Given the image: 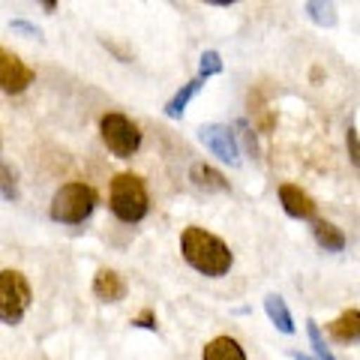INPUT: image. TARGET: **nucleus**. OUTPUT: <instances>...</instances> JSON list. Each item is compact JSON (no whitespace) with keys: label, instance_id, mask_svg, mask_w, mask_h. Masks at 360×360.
<instances>
[{"label":"nucleus","instance_id":"nucleus-1","mask_svg":"<svg viewBox=\"0 0 360 360\" xmlns=\"http://www.w3.org/2000/svg\"><path fill=\"white\" fill-rule=\"evenodd\" d=\"M180 252H184L189 267L205 276H213V279L225 276L234 264L229 243L219 240L217 234H210L207 229H201V225L184 229V234H180Z\"/></svg>","mask_w":360,"mask_h":360},{"label":"nucleus","instance_id":"nucleus-2","mask_svg":"<svg viewBox=\"0 0 360 360\" xmlns=\"http://www.w3.org/2000/svg\"><path fill=\"white\" fill-rule=\"evenodd\" d=\"M108 207L120 222H141L148 217V207H150L144 180L132 172L115 174V180H111V193H108Z\"/></svg>","mask_w":360,"mask_h":360},{"label":"nucleus","instance_id":"nucleus-3","mask_svg":"<svg viewBox=\"0 0 360 360\" xmlns=\"http://www.w3.org/2000/svg\"><path fill=\"white\" fill-rule=\"evenodd\" d=\"M94 207H96V189L82 184V180H70L51 198V219L63 225H78L94 213Z\"/></svg>","mask_w":360,"mask_h":360},{"label":"nucleus","instance_id":"nucleus-4","mask_svg":"<svg viewBox=\"0 0 360 360\" xmlns=\"http://www.w3.org/2000/svg\"><path fill=\"white\" fill-rule=\"evenodd\" d=\"M33 300L30 283L21 270H0V321L18 324Z\"/></svg>","mask_w":360,"mask_h":360},{"label":"nucleus","instance_id":"nucleus-5","mask_svg":"<svg viewBox=\"0 0 360 360\" xmlns=\"http://www.w3.org/2000/svg\"><path fill=\"white\" fill-rule=\"evenodd\" d=\"M99 135H103V144L105 148L120 156V160H129V156L141 148V132L139 127L120 111H108L99 120Z\"/></svg>","mask_w":360,"mask_h":360},{"label":"nucleus","instance_id":"nucleus-6","mask_svg":"<svg viewBox=\"0 0 360 360\" xmlns=\"http://www.w3.org/2000/svg\"><path fill=\"white\" fill-rule=\"evenodd\" d=\"M198 141L205 144L213 156H219L222 162H229L231 168L240 165L238 135H234V129L225 127V123H205V127H198Z\"/></svg>","mask_w":360,"mask_h":360},{"label":"nucleus","instance_id":"nucleus-7","mask_svg":"<svg viewBox=\"0 0 360 360\" xmlns=\"http://www.w3.org/2000/svg\"><path fill=\"white\" fill-rule=\"evenodd\" d=\"M33 78H37V72H33L15 51L0 45V90H4V94H25L33 84Z\"/></svg>","mask_w":360,"mask_h":360},{"label":"nucleus","instance_id":"nucleus-8","mask_svg":"<svg viewBox=\"0 0 360 360\" xmlns=\"http://www.w3.org/2000/svg\"><path fill=\"white\" fill-rule=\"evenodd\" d=\"M279 205H283V210L288 213L291 219H315V213H319L315 198L307 193V189H300L297 184H283L279 186Z\"/></svg>","mask_w":360,"mask_h":360},{"label":"nucleus","instance_id":"nucleus-9","mask_svg":"<svg viewBox=\"0 0 360 360\" xmlns=\"http://www.w3.org/2000/svg\"><path fill=\"white\" fill-rule=\"evenodd\" d=\"M94 295L105 303H117V300L127 297V279L111 267H99L96 276H94Z\"/></svg>","mask_w":360,"mask_h":360},{"label":"nucleus","instance_id":"nucleus-10","mask_svg":"<svg viewBox=\"0 0 360 360\" xmlns=\"http://www.w3.org/2000/svg\"><path fill=\"white\" fill-rule=\"evenodd\" d=\"M189 180H193V186L205 189V193H229V180L222 177V172H217L213 165H205V162H195L189 168Z\"/></svg>","mask_w":360,"mask_h":360},{"label":"nucleus","instance_id":"nucleus-11","mask_svg":"<svg viewBox=\"0 0 360 360\" xmlns=\"http://www.w3.org/2000/svg\"><path fill=\"white\" fill-rule=\"evenodd\" d=\"M328 333L333 336L336 342H342V345L357 342V336H360V312H357L354 307L345 309L340 319H333V321L328 324Z\"/></svg>","mask_w":360,"mask_h":360},{"label":"nucleus","instance_id":"nucleus-12","mask_svg":"<svg viewBox=\"0 0 360 360\" xmlns=\"http://www.w3.org/2000/svg\"><path fill=\"white\" fill-rule=\"evenodd\" d=\"M201 360H246L243 348L231 336H213V340L201 348Z\"/></svg>","mask_w":360,"mask_h":360},{"label":"nucleus","instance_id":"nucleus-13","mask_svg":"<svg viewBox=\"0 0 360 360\" xmlns=\"http://www.w3.org/2000/svg\"><path fill=\"white\" fill-rule=\"evenodd\" d=\"M312 234H315V240H319V246H321L324 252H342L345 243H348L345 231L336 229L333 222H324V219H319V222L312 225Z\"/></svg>","mask_w":360,"mask_h":360},{"label":"nucleus","instance_id":"nucleus-14","mask_svg":"<svg viewBox=\"0 0 360 360\" xmlns=\"http://www.w3.org/2000/svg\"><path fill=\"white\" fill-rule=\"evenodd\" d=\"M264 312H267V319L270 324L279 330V333H295V319H291V312L285 307V300L279 297V295H267L264 297Z\"/></svg>","mask_w":360,"mask_h":360},{"label":"nucleus","instance_id":"nucleus-15","mask_svg":"<svg viewBox=\"0 0 360 360\" xmlns=\"http://www.w3.org/2000/svg\"><path fill=\"white\" fill-rule=\"evenodd\" d=\"M201 87H205V82H201V78H193V82H186V84L180 87L177 94H174V96L165 103V115H168V117H174V120H177V117H184L186 105L193 103V96L198 94Z\"/></svg>","mask_w":360,"mask_h":360},{"label":"nucleus","instance_id":"nucleus-16","mask_svg":"<svg viewBox=\"0 0 360 360\" xmlns=\"http://www.w3.org/2000/svg\"><path fill=\"white\" fill-rule=\"evenodd\" d=\"M307 336H309V345H312V354H315V360H336L330 348L324 345V336H321L319 324H315L312 319L307 321Z\"/></svg>","mask_w":360,"mask_h":360},{"label":"nucleus","instance_id":"nucleus-17","mask_svg":"<svg viewBox=\"0 0 360 360\" xmlns=\"http://www.w3.org/2000/svg\"><path fill=\"white\" fill-rule=\"evenodd\" d=\"M307 15L315 21V25H321V27H333L336 25V13H333L330 4H315V0H309V4H307Z\"/></svg>","mask_w":360,"mask_h":360},{"label":"nucleus","instance_id":"nucleus-18","mask_svg":"<svg viewBox=\"0 0 360 360\" xmlns=\"http://www.w3.org/2000/svg\"><path fill=\"white\" fill-rule=\"evenodd\" d=\"M222 72V58H219V51H205L201 54V60H198V78L201 82H207L210 75H219Z\"/></svg>","mask_w":360,"mask_h":360},{"label":"nucleus","instance_id":"nucleus-19","mask_svg":"<svg viewBox=\"0 0 360 360\" xmlns=\"http://www.w3.org/2000/svg\"><path fill=\"white\" fill-rule=\"evenodd\" d=\"M0 198L4 201H15L18 198V184H15V174L6 162H0Z\"/></svg>","mask_w":360,"mask_h":360},{"label":"nucleus","instance_id":"nucleus-20","mask_svg":"<svg viewBox=\"0 0 360 360\" xmlns=\"http://www.w3.org/2000/svg\"><path fill=\"white\" fill-rule=\"evenodd\" d=\"M9 27H13L15 33H25V37H37V39H42V30H39L37 25H30V21H25V18H13V21H9Z\"/></svg>","mask_w":360,"mask_h":360},{"label":"nucleus","instance_id":"nucleus-21","mask_svg":"<svg viewBox=\"0 0 360 360\" xmlns=\"http://www.w3.org/2000/svg\"><path fill=\"white\" fill-rule=\"evenodd\" d=\"M132 328L156 330V312L153 309H141V315H135V319H132Z\"/></svg>","mask_w":360,"mask_h":360},{"label":"nucleus","instance_id":"nucleus-22","mask_svg":"<svg viewBox=\"0 0 360 360\" xmlns=\"http://www.w3.org/2000/svg\"><path fill=\"white\" fill-rule=\"evenodd\" d=\"M348 156H352V165L360 162V144H357V127H348Z\"/></svg>","mask_w":360,"mask_h":360},{"label":"nucleus","instance_id":"nucleus-23","mask_svg":"<svg viewBox=\"0 0 360 360\" xmlns=\"http://www.w3.org/2000/svg\"><path fill=\"white\" fill-rule=\"evenodd\" d=\"M291 360H315V357H309V354H300V352H291Z\"/></svg>","mask_w":360,"mask_h":360},{"label":"nucleus","instance_id":"nucleus-24","mask_svg":"<svg viewBox=\"0 0 360 360\" xmlns=\"http://www.w3.org/2000/svg\"><path fill=\"white\" fill-rule=\"evenodd\" d=\"M42 6H45V13H54V9H58V4H54V0H45Z\"/></svg>","mask_w":360,"mask_h":360}]
</instances>
